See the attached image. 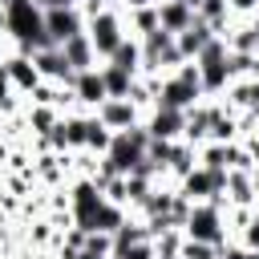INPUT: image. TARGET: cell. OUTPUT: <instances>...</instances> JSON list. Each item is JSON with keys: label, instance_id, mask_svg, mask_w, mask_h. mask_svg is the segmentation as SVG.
I'll return each mask as SVG.
<instances>
[{"label": "cell", "instance_id": "obj_1", "mask_svg": "<svg viewBox=\"0 0 259 259\" xmlns=\"http://www.w3.org/2000/svg\"><path fill=\"white\" fill-rule=\"evenodd\" d=\"M198 101H202V73H198V65H194V61H182L170 77H162V81H158V101H154V105L186 113V109H190V105H198Z\"/></svg>", "mask_w": 259, "mask_h": 259}, {"label": "cell", "instance_id": "obj_2", "mask_svg": "<svg viewBox=\"0 0 259 259\" xmlns=\"http://www.w3.org/2000/svg\"><path fill=\"white\" fill-rule=\"evenodd\" d=\"M85 36L93 40L97 61H109V57L117 53V45L130 36V28H125V8H121V4H105L101 12H93V16L85 20Z\"/></svg>", "mask_w": 259, "mask_h": 259}, {"label": "cell", "instance_id": "obj_3", "mask_svg": "<svg viewBox=\"0 0 259 259\" xmlns=\"http://www.w3.org/2000/svg\"><path fill=\"white\" fill-rule=\"evenodd\" d=\"M182 235L194 239V243H210V247H223L231 239V227H227V202H190V214L182 223Z\"/></svg>", "mask_w": 259, "mask_h": 259}, {"label": "cell", "instance_id": "obj_4", "mask_svg": "<svg viewBox=\"0 0 259 259\" xmlns=\"http://www.w3.org/2000/svg\"><path fill=\"white\" fill-rule=\"evenodd\" d=\"M146 150H150V130H146V121L142 125H134V130H121V134H113V142H109V154L101 158L113 174H121V178H130L142 162H146Z\"/></svg>", "mask_w": 259, "mask_h": 259}, {"label": "cell", "instance_id": "obj_5", "mask_svg": "<svg viewBox=\"0 0 259 259\" xmlns=\"http://www.w3.org/2000/svg\"><path fill=\"white\" fill-rule=\"evenodd\" d=\"M138 49H142V77H170V73L182 65L178 40H174V32H166V28L142 36Z\"/></svg>", "mask_w": 259, "mask_h": 259}, {"label": "cell", "instance_id": "obj_6", "mask_svg": "<svg viewBox=\"0 0 259 259\" xmlns=\"http://www.w3.org/2000/svg\"><path fill=\"white\" fill-rule=\"evenodd\" d=\"M85 134H89V113H65L57 121V130L49 134V150L53 154H81L85 150Z\"/></svg>", "mask_w": 259, "mask_h": 259}, {"label": "cell", "instance_id": "obj_7", "mask_svg": "<svg viewBox=\"0 0 259 259\" xmlns=\"http://www.w3.org/2000/svg\"><path fill=\"white\" fill-rule=\"evenodd\" d=\"M146 109H138L130 97H109V101H101L97 109H93V117L105 125V130H113V134H121V130H134V125H142L146 117H142Z\"/></svg>", "mask_w": 259, "mask_h": 259}, {"label": "cell", "instance_id": "obj_8", "mask_svg": "<svg viewBox=\"0 0 259 259\" xmlns=\"http://www.w3.org/2000/svg\"><path fill=\"white\" fill-rule=\"evenodd\" d=\"M45 32H49L53 45H65V40L81 36V32H85V12H81V4H69V8H53V12H45Z\"/></svg>", "mask_w": 259, "mask_h": 259}, {"label": "cell", "instance_id": "obj_9", "mask_svg": "<svg viewBox=\"0 0 259 259\" xmlns=\"http://www.w3.org/2000/svg\"><path fill=\"white\" fill-rule=\"evenodd\" d=\"M73 97H77V109L81 113H93L101 101H109V93H105V81H101V65L97 69H81L77 77H73Z\"/></svg>", "mask_w": 259, "mask_h": 259}, {"label": "cell", "instance_id": "obj_10", "mask_svg": "<svg viewBox=\"0 0 259 259\" xmlns=\"http://www.w3.org/2000/svg\"><path fill=\"white\" fill-rule=\"evenodd\" d=\"M4 69H8V81H12V89L20 93V97H32L36 89H40V69H36V61L32 57H24V53H8L4 57Z\"/></svg>", "mask_w": 259, "mask_h": 259}, {"label": "cell", "instance_id": "obj_11", "mask_svg": "<svg viewBox=\"0 0 259 259\" xmlns=\"http://www.w3.org/2000/svg\"><path fill=\"white\" fill-rule=\"evenodd\" d=\"M146 130H150V138H158V142H182V138H186V113L154 105V109L146 113Z\"/></svg>", "mask_w": 259, "mask_h": 259}, {"label": "cell", "instance_id": "obj_12", "mask_svg": "<svg viewBox=\"0 0 259 259\" xmlns=\"http://www.w3.org/2000/svg\"><path fill=\"white\" fill-rule=\"evenodd\" d=\"M36 61V69H40V77L45 81H57V85H73V65H69V57L61 53V45H53V49H45V53H36L32 57Z\"/></svg>", "mask_w": 259, "mask_h": 259}, {"label": "cell", "instance_id": "obj_13", "mask_svg": "<svg viewBox=\"0 0 259 259\" xmlns=\"http://www.w3.org/2000/svg\"><path fill=\"white\" fill-rule=\"evenodd\" d=\"M158 20H162V28L166 32H186L194 20H198V12L186 4V0H158Z\"/></svg>", "mask_w": 259, "mask_h": 259}, {"label": "cell", "instance_id": "obj_14", "mask_svg": "<svg viewBox=\"0 0 259 259\" xmlns=\"http://www.w3.org/2000/svg\"><path fill=\"white\" fill-rule=\"evenodd\" d=\"M227 206H255L259 202V194H255V178H251V170H231L227 174Z\"/></svg>", "mask_w": 259, "mask_h": 259}, {"label": "cell", "instance_id": "obj_15", "mask_svg": "<svg viewBox=\"0 0 259 259\" xmlns=\"http://www.w3.org/2000/svg\"><path fill=\"white\" fill-rule=\"evenodd\" d=\"M174 40H178V53H182V61H198V57H202V49L214 40V32H210L202 20H194V24H190L186 32H178Z\"/></svg>", "mask_w": 259, "mask_h": 259}, {"label": "cell", "instance_id": "obj_16", "mask_svg": "<svg viewBox=\"0 0 259 259\" xmlns=\"http://www.w3.org/2000/svg\"><path fill=\"white\" fill-rule=\"evenodd\" d=\"M194 166H198V146H190V142H174V154H170V162H166V178L178 186Z\"/></svg>", "mask_w": 259, "mask_h": 259}, {"label": "cell", "instance_id": "obj_17", "mask_svg": "<svg viewBox=\"0 0 259 259\" xmlns=\"http://www.w3.org/2000/svg\"><path fill=\"white\" fill-rule=\"evenodd\" d=\"M61 53L69 57V65H73V73H81V69H97L101 61H97V53H93V40L81 32V36H73V40H65L61 45Z\"/></svg>", "mask_w": 259, "mask_h": 259}, {"label": "cell", "instance_id": "obj_18", "mask_svg": "<svg viewBox=\"0 0 259 259\" xmlns=\"http://www.w3.org/2000/svg\"><path fill=\"white\" fill-rule=\"evenodd\" d=\"M101 81H105V93H109V97H130L134 85H138V73H125V69L101 61Z\"/></svg>", "mask_w": 259, "mask_h": 259}, {"label": "cell", "instance_id": "obj_19", "mask_svg": "<svg viewBox=\"0 0 259 259\" xmlns=\"http://www.w3.org/2000/svg\"><path fill=\"white\" fill-rule=\"evenodd\" d=\"M125 28H130V36H134V40H142V36L158 32V28H162V20H158V4L138 8V12H125Z\"/></svg>", "mask_w": 259, "mask_h": 259}, {"label": "cell", "instance_id": "obj_20", "mask_svg": "<svg viewBox=\"0 0 259 259\" xmlns=\"http://www.w3.org/2000/svg\"><path fill=\"white\" fill-rule=\"evenodd\" d=\"M61 117H65V113H61L57 105H28V130H32L36 138H49Z\"/></svg>", "mask_w": 259, "mask_h": 259}, {"label": "cell", "instance_id": "obj_21", "mask_svg": "<svg viewBox=\"0 0 259 259\" xmlns=\"http://www.w3.org/2000/svg\"><path fill=\"white\" fill-rule=\"evenodd\" d=\"M109 65H117V69L138 73V77H142V49H138V40H134V36H125V40L117 45V53L109 57Z\"/></svg>", "mask_w": 259, "mask_h": 259}, {"label": "cell", "instance_id": "obj_22", "mask_svg": "<svg viewBox=\"0 0 259 259\" xmlns=\"http://www.w3.org/2000/svg\"><path fill=\"white\" fill-rule=\"evenodd\" d=\"M109 142H113V130H105L93 113H89V134H85V154H97V158H105L109 154Z\"/></svg>", "mask_w": 259, "mask_h": 259}, {"label": "cell", "instance_id": "obj_23", "mask_svg": "<svg viewBox=\"0 0 259 259\" xmlns=\"http://www.w3.org/2000/svg\"><path fill=\"white\" fill-rule=\"evenodd\" d=\"M16 89H12V81H8V69H4V61H0V113H12L16 109Z\"/></svg>", "mask_w": 259, "mask_h": 259}, {"label": "cell", "instance_id": "obj_24", "mask_svg": "<svg viewBox=\"0 0 259 259\" xmlns=\"http://www.w3.org/2000/svg\"><path fill=\"white\" fill-rule=\"evenodd\" d=\"M178 255H182V259H219V247H210V243H194V239H186Z\"/></svg>", "mask_w": 259, "mask_h": 259}, {"label": "cell", "instance_id": "obj_25", "mask_svg": "<svg viewBox=\"0 0 259 259\" xmlns=\"http://www.w3.org/2000/svg\"><path fill=\"white\" fill-rule=\"evenodd\" d=\"M235 239H239L247 251H255V255H259V214H255V219H251V223H247V227H243Z\"/></svg>", "mask_w": 259, "mask_h": 259}, {"label": "cell", "instance_id": "obj_26", "mask_svg": "<svg viewBox=\"0 0 259 259\" xmlns=\"http://www.w3.org/2000/svg\"><path fill=\"white\" fill-rule=\"evenodd\" d=\"M109 259H158L154 243H138V247H125V251H113Z\"/></svg>", "mask_w": 259, "mask_h": 259}, {"label": "cell", "instance_id": "obj_27", "mask_svg": "<svg viewBox=\"0 0 259 259\" xmlns=\"http://www.w3.org/2000/svg\"><path fill=\"white\" fill-rule=\"evenodd\" d=\"M219 259H259V255H255V251H247L239 239H227V243L219 247Z\"/></svg>", "mask_w": 259, "mask_h": 259}, {"label": "cell", "instance_id": "obj_28", "mask_svg": "<svg viewBox=\"0 0 259 259\" xmlns=\"http://www.w3.org/2000/svg\"><path fill=\"white\" fill-rule=\"evenodd\" d=\"M150 4H158V0H121L125 12H138V8H150Z\"/></svg>", "mask_w": 259, "mask_h": 259}, {"label": "cell", "instance_id": "obj_29", "mask_svg": "<svg viewBox=\"0 0 259 259\" xmlns=\"http://www.w3.org/2000/svg\"><path fill=\"white\" fill-rule=\"evenodd\" d=\"M8 57V32H0V61Z\"/></svg>", "mask_w": 259, "mask_h": 259}, {"label": "cell", "instance_id": "obj_30", "mask_svg": "<svg viewBox=\"0 0 259 259\" xmlns=\"http://www.w3.org/2000/svg\"><path fill=\"white\" fill-rule=\"evenodd\" d=\"M73 259H109V255H93V251H77Z\"/></svg>", "mask_w": 259, "mask_h": 259}, {"label": "cell", "instance_id": "obj_31", "mask_svg": "<svg viewBox=\"0 0 259 259\" xmlns=\"http://www.w3.org/2000/svg\"><path fill=\"white\" fill-rule=\"evenodd\" d=\"M8 28V8H0V32Z\"/></svg>", "mask_w": 259, "mask_h": 259}, {"label": "cell", "instance_id": "obj_32", "mask_svg": "<svg viewBox=\"0 0 259 259\" xmlns=\"http://www.w3.org/2000/svg\"><path fill=\"white\" fill-rule=\"evenodd\" d=\"M251 178H255V194H259V162H255V170H251Z\"/></svg>", "mask_w": 259, "mask_h": 259}, {"label": "cell", "instance_id": "obj_33", "mask_svg": "<svg viewBox=\"0 0 259 259\" xmlns=\"http://www.w3.org/2000/svg\"><path fill=\"white\" fill-rule=\"evenodd\" d=\"M12 4H16V0H0V8H12Z\"/></svg>", "mask_w": 259, "mask_h": 259}]
</instances>
